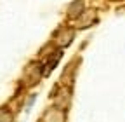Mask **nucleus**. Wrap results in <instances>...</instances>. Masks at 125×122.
<instances>
[{
	"instance_id": "f257e3e1",
	"label": "nucleus",
	"mask_w": 125,
	"mask_h": 122,
	"mask_svg": "<svg viewBox=\"0 0 125 122\" xmlns=\"http://www.w3.org/2000/svg\"><path fill=\"white\" fill-rule=\"evenodd\" d=\"M0 122H10V115L5 110H0Z\"/></svg>"
}]
</instances>
